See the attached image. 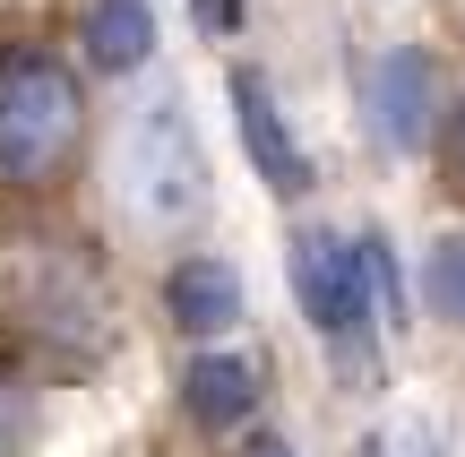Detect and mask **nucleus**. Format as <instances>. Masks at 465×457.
I'll return each instance as SVG.
<instances>
[{
    "instance_id": "20e7f679",
    "label": "nucleus",
    "mask_w": 465,
    "mask_h": 457,
    "mask_svg": "<svg viewBox=\"0 0 465 457\" xmlns=\"http://www.w3.org/2000/svg\"><path fill=\"white\" fill-rule=\"evenodd\" d=\"M17 311H26V328L52 345V354H69V363H95L104 345H113V293H104V276L86 268L78 251L35 259Z\"/></svg>"
},
{
    "instance_id": "ddd939ff",
    "label": "nucleus",
    "mask_w": 465,
    "mask_h": 457,
    "mask_svg": "<svg viewBox=\"0 0 465 457\" xmlns=\"http://www.w3.org/2000/svg\"><path fill=\"white\" fill-rule=\"evenodd\" d=\"M449 182H457V199H465V104H449Z\"/></svg>"
},
{
    "instance_id": "4468645a",
    "label": "nucleus",
    "mask_w": 465,
    "mask_h": 457,
    "mask_svg": "<svg viewBox=\"0 0 465 457\" xmlns=\"http://www.w3.org/2000/svg\"><path fill=\"white\" fill-rule=\"evenodd\" d=\"M242 457H293V441H276V432H259V441H242Z\"/></svg>"
},
{
    "instance_id": "423d86ee",
    "label": "nucleus",
    "mask_w": 465,
    "mask_h": 457,
    "mask_svg": "<svg viewBox=\"0 0 465 457\" xmlns=\"http://www.w3.org/2000/svg\"><path fill=\"white\" fill-rule=\"evenodd\" d=\"M232 121H242V147H250V164H259V182L276 190V199H302V190H311V155H302L293 121H284L276 86H267L259 69H232Z\"/></svg>"
},
{
    "instance_id": "6e6552de",
    "label": "nucleus",
    "mask_w": 465,
    "mask_h": 457,
    "mask_svg": "<svg viewBox=\"0 0 465 457\" xmlns=\"http://www.w3.org/2000/svg\"><path fill=\"white\" fill-rule=\"evenodd\" d=\"M78 44H86V69L130 78V69H147V52H155V9L147 0H86Z\"/></svg>"
},
{
    "instance_id": "f257e3e1",
    "label": "nucleus",
    "mask_w": 465,
    "mask_h": 457,
    "mask_svg": "<svg viewBox=\"0 0 465 457\" xmlns=\"http://www.w3.org/2000/svg\"><path fill=\"white\" fill-rule=\"evenodd\" d=\"M86 138V86L61 52H0V190H52Z\"/></svg>"
},
{
    "instance_id": "7ed1b4c3",
    "label": "nucleus",
    "mask_w": 465,
    "mask_h": 457,
    "mask_svg": "<svg viewBox=\"0 0 465 457\" xmlns=\"http://www.w3.org/2000/svg\"><path fill=\"white\" fill-rule=\"evenodd\" d=\"M293 293H302V320H311L328 345H353V337L371 328V303H380L362 233L302 224V233H293Z\"/></svg>"
},
{
    "instance_id": "2eb2a0df",
    "label": "nucleus",
    "mask_w": 465,
    "mask_h": 457,
    "mask_svg": "<svg viewBox=\"0 0 465 457\" xmlns=\"http://www.w3.org/2000/svg\"><path fill=\"white\" fill-rule=\"evenodd\" d=\"M449 17H457V26H465V0H449Z\"/></svg>"
},
{
    "instance_id": "f8f14e48",
    "label": "nucleus",
    "mask_w": 465,
    "mask_h": 457,
    "mask_svg": "<svg viewBox=\"0 0 465 457\" xmlns=\"http://www.w3.org/2000/svg\"><path fill=\"white\" fill-rule=\"evenodd\" d=\"M26 441V397H17V380H0V457H17Z\"/></svg>"
},
{
    "instance_id": "1a4fd4ad",
    "label": "nucleus",
    "mask_w": 465,
    "mask_h": 457,
    "mask_svg": "<svg viewBox=\"0 0 465 457\" xmlns=\"http://www.w3.org/2000/svg\"><path fill=\"white\" fill-rule=\"evenodd\" d=\"M182 406H190V423H207V432L259 414V363H242V354H190Z\"/></svg>"
},
{
    "instance_id": "9d476101",
    "label": "nucleus",
    "mask_w": 465,
    "mask_h": 457,
    "mask_svg": "<svg viewBox=\"0 0 465 457\" xmlns=\"http://www.w3.org/2000/svg\"><path fill=\"white\" fill-rule=\"evenodd\" d=\"M422 293L449 328H465V233H440L431 259H422Z\"/></svg>"
},
{
    "instance_id": "9b49d317",
    "label": "nucleus",
    "mask_w": 465,
    "mask_h": 457,
    "mask_svg": "<svg viewBox=\"0 0 465 457\" xmlns=\"http://www.w3.org/2000/svg\"><path fill=\"white\" fill-rule=\"evenodd\" d=\"M362 457H449V449H440V432L422 414H388V423H371Z\"/></svg>"
},
{
    "instance_id": "0eeeda50",
    "label": "nucleus",
    "mask_w": 465,
    "mask_h": 457,
    "mask_svg": "<svg viewBox=\"0 0 465 457\" xmlns=\"http://www.w3.org/2000/svg\"><path fill=\"white\" fill-rule=\"evenodd\" d=\"M164 311H173L182 337H224V328L242 320V276H232L216 251H190L182 268L164 276Z\"/></svg>"
},
{
    "instance_id": "39448f33",
    "label": "nucleus",
    "mask_w": 465,
    "mask_h": 457,
    "mask_svg": "<svg viewBox=\"0 0 465 457\" xmlns=\"http://www.w3.org/2000/svg\"><path fill=\"white\" fill-rule=\"evenodd\" d=\"M362 113H371V138L388 155H431L440 121H449V95H440V61L422 44H388L362 78Z\"/></svg>"
},
{
    "instance_id": "f03ea898",
    "label": "nucleus",
    "mask_w": 465,
    "mask_h": 457,
    "mask_svg": "<svg viewBox=\"0 0 465 457\" xmlns=\"http://www.w3.org/2000/svg\"><path fill=\"white\" fill-rule=\"evenodd\" d=\"M121 199L147 233H190L216 199V173H207V147H199V121H190L182 95H155L130 113L121 130Z\"/></svg>"
}]
</instances>
